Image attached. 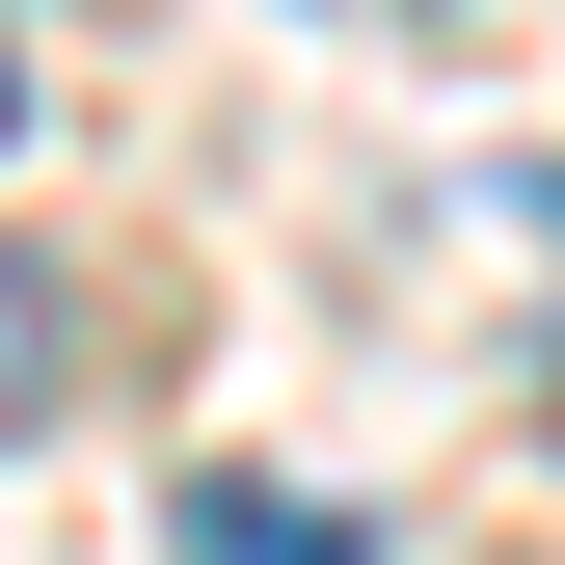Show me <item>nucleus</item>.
<instances>
[{"instance_id": "2", "label": "nucleus", "mask_w": 565, "mask_h": 565, "mask_svg": "<svg viewBox=\"0 0 565 565\" xmlns=\"http://www.w3.org/2000/svg\"><path fill=\"white\" fill-rule=\"evenodd\" d=\"M82 404V297H54V243H0V458Z\"/></svg>"}, {"instance_id": "1", "label": "nucleus", "mask_w": 565, "mask_h": 565, "mask_svg": "<svg viewBox=\"0 0 565 565\" xmlns=\"http://www.w3.org/2000/svg\"><path fill=\"white\" fill-rule=\"evenodd\" d=\"M162 539H189V565H377V512H323V484H243V458H216V484H162Z\"/></svg>"}, {"instance_id": "3", "label": "nucleus", "mask_w": 565, "mask_h": 565, "mask_svg": "<svg viewBox=\"0 0 565 565\" xmlns=\"http://www.w3.org/2000/svg\"><path fill=\"white\" fill-rule=\"evenodd\" d=\"M0 135H28V54H0Z\"/></svg>"}]
</instances>
